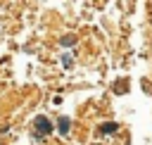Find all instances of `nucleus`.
Wrapping results in <instances>:
<instances>
[{
  "instance_id": "obj_1",
  "label": "nucleus",
  "mask_w": 152,
  "mask_h": 145,
  "mask_svg": "<svg viewBox=\"0 0 152 145\" xmlns=\"http://www.w3.org/2000/svg\"><path fill=\"white\" fill-rule=\"evenodd\" d=\"M36 128H38V133H43V135H48V133H52V124H50V119L48 116H36Z\"/></svg>"
},
{
  "instance_id": "obj_2",
  "label": "nucleus",
  "mask_w": 152,
  "mask_h": 145,
  "mask_svg": "<svg viewBox=\"0 0 152 145\" xmlns=\"http://www.w3.org/2000/svg\"><path fill=\"white\" fill-rule=\"evenodd\" d=\"M116 128H119V124H116V121H107V124H102V126H100V133L109 135V133H116Z\"/></svg>"
},
{
  "instance_id": "obj_3",
  "label": "nucleus",
  "mask_w": 152,
  "mask_h": 145,
  "mask_svg": "<svg viewBox=\"0 0 152 145\" xmlns=\"http://www.w3.org/2000/svg\"><path fill=\"white\" fill-rule=\"evenodd\" d=\"M69 128H71L69 116H62V119H59V133H62V135H66V133H69Z\"/></svg>"
},
{
  "instance_id": "obj_4",
  "label": "nucleus",
  "mask_w": 152,
  "mask_h": 145,
  "mask_svg": "<svg viewBox=\"0 0 152 145\" xmlns=\"http://www.w3.org/2000/svg\"><path fill=\"white\" fill-rule=\"evenodd\" d=\"M71 43H74V38H71V36H66V38H62V45H71Z\"/></svg>"
}]
</instances>
